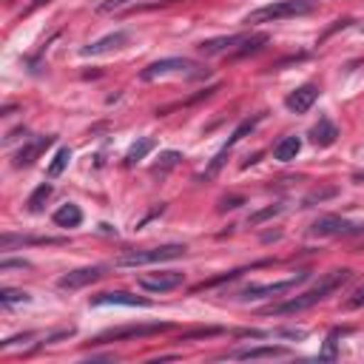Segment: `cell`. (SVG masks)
Returning <instances> with one entry per match:
<instances>
[{
    "label": "cell",
    "mask_w": 364,
    "mask_h": 364,
    "mask_svg": "<svg viewBox=\"0 0 364 364\" xmlns=\"http://www.w3.org/2000/svg\"><path fill=\"white\" fill-rule=\"evenodd\" d=\"M65 239H51V236H14V233H3L0 236V250H14L17 245H63Z\"/></svg>",
    "instance_id": "obj_16"
},
{
    "label": "cell",
    "mask_w": 364,
    "mask_h": 364,
    "mask_svg": "<svg viewBox=\"0 0 364 364\" xmlns=\"http://www.w3.org/2000/svg\"><path fill=\"white\" fill-rule=\"evenodd\" d=\"M239 205H242L239 196H236V199H225V202H222V210H225V208H239Z\"/></svg>",
    "instance_id": "obj_30"
},
{
    "label": "cell",
    "mask_w": 364,
    "mask_h": 364,
    "mask_svg": "<svg viewBox=\"0 0 364 364\" xmlns=\"http://www.w3.org/2000/svg\"><path fill=\"white\" fill-rule=\"evenodd\" d=\"M361 304H364V284H361V287L347 299V304H344V307H347V310H355V307H361Z\"/></svg>",
    "instance_id": "obj_28"
},
{
    "label": "cell",
    "mask_w": 364,
    "mask_h": 364,
    "mask_svg": "<svg viewBox=\"0 0 364 364\" xmlns=\"http://www.w3.org/2000/svg\"><path fill=\"white\" fill-rule=\"evenodd\" d=\"M338 336H341V330L336 327V330H330L327 333V338H324V347L318 350V361H336V355H338Z\"/></svg>",
    "instance_id": "obj_22"
},
{
    "label": "cell",
    "mask_w": 364,
    "mask_h": 364,
    "mask_svg": "<svg viewBox=\"0 0 364 364\" xmlns=\"http://www.w3.org/2000/svg\"><path fill=\"white\" fill-rule=\"evenodd\" d=\"M282 210H284V205H270V208H264V210L253 213V216L247 219V225H259V222H264V219H270V216H279Z\"/></svg>",
    "instance_id": "obj_25"
},
{
    "label": "cell",
    "mask_w": 364,
    "mask_h": 364,
    "mask_svg": "<svg viewBox=\"0 0 364 364\" xmlns=\"http://www.w3.org/2000/svg\"><path fill=\"white\" fill-rule=\"evenodd\" d=\"M91 307H151L148 299L142 296H134V293H125V290H111V293H100V296H91L88 299Z\"/></svg>",
    "instance_id": "obj_10"
},
{
    "label": "cell",
    "mask_w": 364,
    "mask_h": 364,
    "mask_svg": "<svg viewBox=\"0 0 364 364\" xmlns=\"http://www.w3.org/2000/svg\"><path fill=\"white\" fill-rule=\"evenodd\" d=\"M282 355H290V347H282V344H259V347H242V350H230V353H225V358H239V361L282 358Z\"/></svg>",
    "instance_id": "obj_13"
},
{
    "label": "cell",
    "mask_w": 364,
    "mask_h": 364,
    "mask_svg": "<svg viewBox=\"0 0 364 364\" xmlns=\"http://www.w3.org/2000/svg\"><path fill=\"white\" fill-rule=\"evenodd\" d=\"M336 136H338V128H336L327 117H321V119L310 128V139H313V145H318V148L333 145V142H336Z\"/></svg>",
    "instance_id": "obj_17"
},
{
    "label": "cell",
    "mask_w": 364,
    "mask_h": 364,
    "mask_svg": "<svg viewBox=\"0 0 364 364\" xmlns=\"http://www.w3.org/2000/svg\"><path fill=\"white\" fill-rule=\"evenodd\" d=\"M136 284L148 293H171L176 287L185 284V273L182 270H156V273H142L136 276Z\"/></svg>",
    "instance_id": "obj_9"
},
{
    "label": "cell",
    "mask_w": 364,
    "mask_h": 364,
    "mask_svg": "<svg viewBox=\"0 0 364 364\" xmlns=\"http://www.w3.org/2000/svg\"><path fill=\"white\" fill-rule=\"evenodd\" d=\"M336 193V188H327V191H316V193H310L307 199H304V205H313V202H321V199H327V196H333Z\"/></svg>",
    "instance_id": "obj_29"
},
{
    "label": "cell",
    "mask_w": 364,
    "mask_h": 364,
    "mask_svg": "<svg viewBox=\"0 0 364 364\" xmlns=\"http://www.w3.org/2000/svg\"><path fill=\"white\" fill-rule=\"evenodd\" d=\"M316 100H318V88H316L313 82H304V85H299L296 91H290V94L284 97V108L293 111V114H304V111L313 108Z\"/></svg>",
    "instance_id": "obj_14"
},
{
    "label": "cell",
    "mask_w": 364,
    "mask_h": 364,
    "mask_svg": "<svg viewBox=\"0 0 364 364\" xmlns=\"http://www.w3.org/2000/svg\"><path fill=\"white\" fill-rule=\"evenodd\" d=\"M301 151V139L299 136H282L276 145H273V159L279 162H293Z\"/></svg>",
    "instance_id": "obj_18"
},
{
    "label": "cell",
    "mask_w": 364,
    "mask_h": 364,
    "mask_svg": "<svg viewBox=\"0 0 364 364\" xmlns=\"http://www.w3.org/2000/svg\"><path fill=\"white\" fill-rule=\"evenodd\" d=\"M128 40H131V34H128L125 28H119V31H111V34H105V37H100V40L88 43V46L82 48V57H100V54H111V51H119V48H122Z\"/></svg>",
    "instance_id": "obj_11"
},
{
    "label": "cell",
    "mask_w": 364,
    "mask_h": 364,
    "mask_svg": "<svg viewBox=\"0 0 364 364\" xmlns=\"http://www.w3.org/2000/svg\"><path fill=\"white\" fill-rule=\"evenodd\" d=\"M134 3H139V0H102L100 6H97V11H119V9H128V6H134Z\"/></svg>",
    "instance_id": "obj_26"
},
{
    "label": "cell",
    "mask_w": 364,
    "mask_h": 364,
    "mask_svg": "<svg viewBox=\"0 0 364 364\" xmlns=\"http://www.w3.org/2000/svg\"><path fill=\"white\" fill-rule=\"evenodd\" d=\"M185 245H159V247H145V250H128L117 259V267H145V264H162L171 259L185 256Z\"/></svg>",
    "instance_id": "obj_4"
},
{
    "label": "cell",
    "mask_w": 364,
    "mask_h": 364,
    "mask_svg": "<svg viewBox=\"0 0 364 364\" xmlns=\"http://www.w3.org/2000/svg\"><path fill=\"white\" fill-rule=\"evenodd\" d=\"M68 162H71V148H60L57 154H54V159L48 162V168H46V176L48 179H57L65 168H68Z\"/></svg>",
    "instance_id": "obj_20"
},
{
    "label": "cell",
    "mask_w": 364,
    "mask_h": 364,
    "mask_svg": "<svg viewBox=\"0 0 364 364\" xmlns=\"http://www.w3.org/2000/svg\"><path fill=\"white\" fill-rule=\"evenodd\" d=\"M171 330L168 321H156V324H125V327H111L105 333H100L94 338V344H105V341H122V338H142V336H156Z\"/></svg>",
    "instance_id": "obj_8"
},
{
    "label": "cell",
    "mask_w": 364,
    "mask_h": 364,
    "mask_svg": "<svg viewBox=\"0 0 364 364\" xmlns=\"http://www.w3.org/2000/svg\"><path fill=\"white\" fill-rule=\"evenodd\" d=\"M54 225H60V228H77L80 222H82V210H80V205H74V202H65V205H60L57 210H54Z\"/></svg>",
    "instance_id": "obj_19"
},
{
    "label": "cell",
    "mask_w": 364,
    "mask_h": 364,
    "mask_svg": "<svg viewBox=\"0 0 364 364\" xmlns=\"http://www.w3.org/2000/svg\"><path fill=\"white\" fill-rule=\"evenodd\" d=\"M253 34H228V37H210L199 43V51L205 57H219V54H230L236 46H245Z\"/></svg>",
    "instance_id": "obj_12"
},
{
    "label": "cell",
    "mask_w": 364,
    "mask_h": 364,
    "mask_svg": "<svg viewBox=\"0 0 364 364\" xmlns=\"http://www.w3.org/2000/svg\"><path fill=\"white\" fill-rule=\"evenodd\" d=\"M154 148V139L151 136H139L131 148H128V154H125V165H134V162H139V159H145V154Z\"/></svg>",
    "instance_id": "obj_21"
},
{
    "label": "cell",
    "mask_w": 364,
    "mask_h": 364,
    "mask_svg": "<svg viewBox=\"0 0 364 364\" xmlns=\"http://www.w3.org/2000/svg\"><path fill=\"white\" fill-rule=\"evenodd\" d=\"M48 196H51V185H48V182L37 185V188H34V193L28 196V202H26V205H28V210H31V213H37V210L46 205V199H48Z\"/></svg>",
    "instance_id": "obj_23"
},
{
    "label": "cell",
    "mask_w": 364,
    "mask_h": 364,
    "mask_svg": "<svg viewBox=\"0 0 364 364\" xmlns=\"http://www.w3.org/2000/svg\"><path fill=\"white\" fill-rule=\"evenodd\" d=\"M307 279H310V270H301V273H296V276H290V279H282V282H270V284H247V287H242V290L236 293V299H239V301L279 299V296L296 290V287H299L301 282H307Z\"/></svg>",
    "instance_id": "obj_5"
},
{
    "label": "cell",
    "mask_w": 364,
    "mask_h": 364,
    "mask_svg": "<svg viewBox=\"0 0 364 364\" xmlns=\"http://www.w3.org/2000/svg\"><path fill=\"white\" fill-rule=\"evenodd\" d=\"M28 299H31V296L23 293V290H11V287H3V290H0V304H3V307L23 304V301H28Z\"/></svg>",
    "instance_id": "obj_24"
},
{
    "label": "cell",
    "mask_w": 364,
    "mask_h": 364,
    "mask_svg": "<svg viewBox=\"0 0 364 364\" xmlns=\"http://www.w3.org/2000/svg\"><path fill=\"white\" fill-rule=\"evenodd\" d=\"M313 6H316V0H276V3H267L256 11H250L245 17V23L262 26V23H279L287 17H301V14L313 11Z\"/></svg>",
    "instance_id": "obj_3"
},
{
    "label": "cell",
    "mask_w": 364,
    "mask_h": 364,
    "mask_svg": "<svg viewBox=\"0 0 364 364\" xmlns=\"http://www.w3.org/2000/svg\"><path fill=\"white\" fill-rule=\"evenodd\" d=\"M51 142H54V136H34V139H28V142L14 154V168H28Z\"/></svg>",
    "instance_id": "obj_15"
},
{
    "label": "cell",
    "mask_w": 364,
    "mask_h": 364,
    "mask_svg": "<svg viewBox=\"0 0 364 364\" xmlns=\"http://www.w3.org/2000/svg\"><path fill=\"white\" fill-rule=\"evenodd\" d=\"M364 233V225H355L344 216H336V213H324L318 219L310 222L307 228V236H316V239H327V236H358Z\"/></svg>",
    "instance_id": "obj_6"
},
{
    "label": "cell",
    "mask_w": 364,
    "mask_h": 364,
    "mask_svg": "<svg viewBox=\"0 0 364 364\" xmlns=\"http://www.w3.org/2000/svg\"><path fill=\"white\" fill-rule=\"evenodd\" d=\"M139 77H142L145 82L159 80V77H188V80H199V77H208V68H202L199 63H193V60H188V57H162V60H154L151 65H145Z\"/></svg>",
    "instance_id": "obj_2"
},
{
    "label": "cell",
    "mask_w": 364,
    "mask_h": 364,
    "mask_svg": "<svg viewBox=\"0 0 364 364\" xmlns=\"http://www.w3.org/2000/svg\"><path fill=\"white\" fill-rule=\"evenodd\" d=\"M105 276H108V267H105V264L74 267V270H68V273H63V276L57 279V287L71 293V290H82V287H88V284H94V282L105 279Z\"/></svg>",
    "instance_id": "obj_7"
},
{
    "label": "cell",
    "mask_w": 364,
    "mask_h": 364,
    "mask_svg": "<svg viewBox=\"0 0 364 364\" xmlns=\"http://www.w3.org/2000/svg\"><path fill=\"white\" fill-rule=\"evenodd\" d=\"M159 159H162V162H159V165H162V171H168V168H173V165L182 159V154H179V151H165Z\"/></svg>",
    "instance_id": "obj_27"
},
{
    "label": "cell",
    "mask_w": 364,
    "mask_h": 364,
    "mask_svg": "<svg viewBox=\"0 0 364 364\" xmlns=\"http://www.w3.org/2000/svg\"><path fill=\"white\" fill-rule=\"evenodd\" d=\"M350 279H353V270H350V267L330 270V273H324V276L318 279V284H313L310 290H304V293H299V296H293V299H284V301H279V304L267 307L264 313H267V316H293V313L310 310V307H316L318 301H324L330 293L341 290Z\"/></svg>",
    "instance_id": "obj_1"
}]
</instances>
